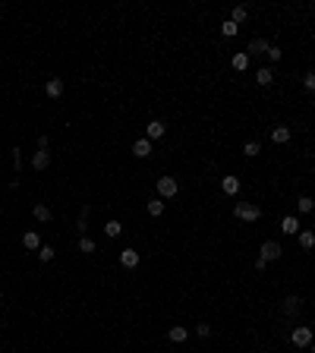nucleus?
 I'll use <instances>...</instances> for the list:
<instances>
[{
  "instance_id": "nucleus-22",
  "label": "nucleus",
  "mask_w": 315,
  "mask_h": 353,
  "mask_svg": "<svg viewBox=\"0 0 315 353\" xmlns=\"http://www.w3.org/2000/svg\"><path fill=\"white\" fill-rule=\"evenodd\" d=\"M246 66H249V54H246V50H240V54H233V70H236V73H243Z\"/></svg>"
},
{
  "instance_id": "nucleus-10",
  "label": "nucleus",
  "mask_w": 315,
  "mask_h": 353,
  "mask_svg": "<svg viewBox=\"0 0 315 353\" xmlns=\"http://www.w3.org/2000/svg\"><path fill=\"white\" fill-rule=\"evenodd\" d=\"M240 177H224V180H221V189H224V193L227 196H236V193H240Z\"/></svg>"
},
{
  "instance_id": "nucleus-17",
  "label": "nucleus",
  "mask_w": 315,
  "mask_h": 353,
  "mask_svg": "<svg viewBox=\"0 0 315 353\" xmlns=\"http://www.w3.org/2000/svg\"><path fill=\"white\" fill-rule=\"evenodd\" d=\"M167 338L174 341V344H186V338H189V331H186L183 325H174V328L167 331Z\"/></svg>"
},
{
  "instance_id": "nucleus-19",
  "label": "nucleus",
  "mask_w": 315,
  "mask_h": 353,
  "mask_svg": "<svg viewBox=\"0 0 315 353\" xmlns=\"http://www.w3.org/2000/svg\"><path fill=\"white\" fill-rule=\"evenodd\" d=\"M315 208V199H312V196H300V199H296V211H300V214H309Z\"/></svg>"
},
{
  "instance_id": "nucleus-5",
  "label": "nucleus",
  "mask_w": 315,
  "mask_h": 353,
  "mask_svg": "<svg viewBox=\"0 0 315 353\" xmlns=\"http://www.w3.org/2000/svg\"><path fill=\"white\" fill-rule=\"evenodd\" d=\"M50 164V151L47 149H38L35 154H32V170H47Z\"/></svg>"
},
{
  "instance_id": "nucleus-2",
  "label": "nucleus",
  "mask_w": 315,
  "mask_h": 353,
  "mask_svg": "<svg viewBox=\"0 0 315 353\" xmlns=\"http://www.w3.org/2000/svg\"><path fill=\"white\" fill-rule=\"evenodd\" d=\"M177 193H180V183H177L174 177H158V196L161 199H174Z\"/></svg>"
},
{
  "instance_id": "nucleus-11",
  "label": "nucleus",
  "mask_w": 315,
  "mask_h": 353,
  "mask_svg": "<svg viewBox=\"0 0 315 353\" xmlns=\"http://www.w3.org/2000/svg\"><path fill=\"white\" fill-rule=\"evenodd\" d=\"M133 154H135V158H148V154H151V142L148 139H135L133 142Z\"/></svg>"
},
{
  "instance_id": "nucleus-35",
  "label": "nucleus",
  "mask_w": 315,
  "mask_h": 353,
  "mask_svg": "<svg viewBox=\"0 0 315 353\" xmlns=\"http://www.w3.org/2000/svg\"><path fill=\"white\" fill-rule=\"evenodd\" d=\"M0 300H3V294H0Z\"/></svg>"
},
{
  "instance_id": "nucleus-25",
  "label": "nucleus",
  "mask_w": 315,
  "mask_h": 353,
  "mask_svg": "<svg viewBox=\"0 0 315 353\" xmlns=\"http://www.w3.org/2000/svg\"><path fill=\"white\" fill-rule=\"evenodd\" d=\"M148 214H151V218H161V214H164V202H161V199H151V202H148Z\"/></svg>"
},
{
  "instance_id": "nucleus-16",
  "label": "nucleus",
  "mask_w": 315,
  "mask_h": 353,
  "mask_svg": "<svg viewBox=\"0 0 315 353\" xmlns=\"http://www.w3.org/2000/svg\"><path fill=\"white\" fill-rule=\"evenodd\" d=\"M255 82H259V85H271V82H274V70H271V66H259Z\"/></svg>"
},
{
  "instance_id": "nucleus-4",
  "label": "nucleus",
  "mask_w": 315,
  "mask_h": 353,
  "mask_svg": "<svg viewBox=\"0 0 315 353\" xmlns=\"http://www.w3.org/2000/svg\"><path fill=\"white\" fill-rule=\"evenodd\" d=\"M290 341H293V347H309V344L315 341V334H312V328H293Z\"/></svg>"
},
{
  "instance_id": "nucleus-13",
  "label": "nucleus",
  "mask_w": 315,
  "mask_h": 353,
  "mask_svg": "<svg viewBox=\"0 0 315 353\" xmlns=\"http://www.w3.org/2000/svg\"><path fill=\"white\" fill-rule=\"evenodd\" d=\"M280 227H284V234H293V237H296V234H300V230H303V227H300V221H296L293 214H287V218H280Z\"/></svg>"
},
{
  "instance_id": "nucleus-6",
  "label": "nucleus",
  "mask_w": 315,
  "mask_h": 353,
  "mask_svg": "<svg viewBox=\"0 0 315 353\" xmlns=\"http://www.w3.org/2000/svg\"><path fill=\"white\" fill-rule=\"evenodd\" d=\"M164 133H167V126L161 123V120H151V123L145 126V139H148V142H155V139H161V136H164Z\"/></svg>"
},
{
  "instance_id": "nucleus-30",
  "label": "nucleus",
  "mask_w": 315,
  "mask_h": 353,
  "mask_svg": "<svg viewBox=\"0 0 315 353\" xmlns=\"http://www.w3.org/2000/svg\"><path fill=\"white\" fill-rule=\"evenodd\" d=\"M303 85H306V92H315V73H306L303 76Z\"/></svg>"
},
{
  "instance_id": "nucleus-9",
  "label": "nucleus",
  "mask_w": 315,
  "mask_h": 353,
  "mask_svg": "<svg viewBox=\"0 0 315 353\" xmlns=\"http://www.w3.org/2000/svg\"><path fill=\"white\" fill-rule=\"evenodd\" d=\"M268 48H271V45H268L265 38H252L249 48H246V54H249V57H252V54H268Z\"/></svg>"
},
{
  "instance_id": "nucleus-29",
  "label": "nucleus",
  "mask_w": 315,
  "mask_h": 353,
  "mask_svg": "<svg viewBox=\"0 0 315 353\" xmlns=\"http://www.w3.org/2000/svg\"><path fill=\"white\" fill-rule=\"evenodd\" d=\"M280 57H284V50H280L277 45H271V48H268V60H271V63H277Z\"/></svg>"
},
{
  "instance_id": "nucleus-7",
  "label": "nucleus",
  "mask_w": 315,
  "mask_h": 353,
  "mask_svg": "<svg viewBox=\"0 0 315 353\" xmlns=\"http://www.w3.org/2000/svg\"><path fill=\"white\" fill-rule=\"evenodd\" d=\"M139 259H142V255L135 252L133 246H130V249H120V265H123V268H135V265H139Z\"/></svg>"
},
{
  "instance_id": "nucleus-15",
  "label": "nucleus",
  "mask_w": 315,
  "mask_h": 353,
  "mask_svg": "<svg viewBox=\"0 0 315 353\" xmlns=\"http://www.w3.org/2000/svg\"><path fill=\"white\" fill-rule=\"evenodd\" d=\"M296 240H300L303 249H315V230H312V227H309V230H300V234H296Z\"/></svg>"
},
{
  "instance_id": "nucleus-21",
  "label": "nucleus",
  "mask_w": 315,
  "mask_h": 353,
  "mask_svg": "<svg viewBox=\"0 0 315 353\" xmlns=\"http://www.w3.org/2000/svg\"><path fill=\"white\" fill-rule=\"evenodd\" d=\"M236 32H240V25H236L233 19H224V22H221V35H224V38H233Z\"/></svg>"
},
{
  "instance_id": "nucleus-33",
  "label": "nucleus",
  "mask_w": 315,
  "mask_h": 353,
  "mask_svg": "<svg viewBox=\"0 0 315 353\" xmlns=\"http://www.w3.org/2000/svg\"><path fill=\"white\" fill-rule=\"evenodd\" d=\"M312 180H315V167H312Z\"/></svg>"
},
{
  "instance_id": "nucleus-1",
  "label": "nucleus",
  "mask_w": 315,
  "mask_h": 353,
  "mask_svg": "<svg viewBox=\"0 0 315 353\" xmlns=\"http://www.w3.org/2000/svg\"><path fill=\"white\" fill-rule=\"evenodd\" d=\"M233 214H236V218H240V221H259L262 218V208H259V205H252V202H240V205H233Z\"/></svg>"
},
{
  "instance_id": "nucleus-31",
  "label": "nucleus",
  "mask_w": 315,
  "mask_h": 353,
  "mask_svg": "<svg viewBox=\"0 0 315 353\" xmlns=\"http://www.w3.org/2000/svg\"><path fill=\"white\" fill-rule=\"evenodd\" d=\"M195 334H199V338H208V334H211V328H208L205 322H202V325H195Z\"/></svg>"
},
{
  "instance_id": "nucleus-8",
  "label": "nucleus",
  "mask_w": 315,
  "mask_h": 353,
  "mask_svg": "<svg viewBox=\"0 0 315 353\" xmlns=\"http://www.w3.org/2000/svg\"><path fill=\"white\" fill-rule=\"evenodd\" d=\"M290 126H274V130H271V142H274V145H287V142H290Z\"/></svg>"
},
{
  "instance_id": "nucleus-27",
  "label": "nucleus",
  "mask_w": 315,
  "mask_h": 353,
  "mask_svg": "<svg viewBox=\"0 0 315 353\" xmlns=\"http://www.w3.org/2000/svg\"><path fill=\"white\" fill-rule=\"evenodd\" d=\"M296 309H300V297H287V300H284V312H290V315H293Z\"/></svg>"
},
{
  "instance_id": "nucleus-18",
  "label": "nucleus",
  "mask_w": 315,
  "mask_h": 353,
  "mask_svg": "<svg viewBox=\"0 0 315 353\" xmlns=\"http://www.w3.org/2000/svg\"><path fill=\"white\" fill-rule=\"evenodd\" d=\"M45 92H47V98H60V95H63V82L60 79H47Z\"/></svg>"
},
{
  "instance_id": "nucleus-26",
  "label": "nucleus",
  "mask_w": 315,
  "mask_h": 353,
  "mask_svg": "<svg viewBox=\"0 0 315 353\" xmlns=\"http://www.w3.org/2000/svg\"><path fill=\"white\" fill-rule=\"evenodd\" d=\"M259 151H262L259 142H246V145H243V154H246V158H259Z\"/></svg>"
},
{
  "instance_id": "nucleus-23",
  "label": "nucleus",
  "mask_w": 315,
  "mask_h": 353,
  "mask_svg": "<svg viewBox=\"0 0 315 353\" xmlns=\"http://www.w3.org/2000/svg\"><path fill=\"white\" fill-rule=\"evenodd\" d=\"M104 234H107V237H120V234H123V224H120V221H107V224H104Z\"/></svg>"
},
{
  "instance_id": "nucleus-14",
  "label": "nucleus",
  "mask_w": 315,
  "mask_h": 353,
  "mask_svg": "<svg viewBox=\"0 0 315 353\" xmlns=\"http://www.w3.org/2000/svg\"><path fill=\"white\" fill-rule=\"evenodd\" d=\"M32 214H35V221H41V224L50 221V208H47L45 202H35V205H32Z\"/></svg>"
},
{
  "instance_id": "nucleus-32",
  "label": "nucleus",
  "mask_w": 315,
  "mask_h": 353,
  "mask_svg": "<svg viewBox=\"0 0 315 353\" xmlns=\"http://www.w3.org/2000/svg\"><path fill=\"white\" fill-rule=\"evenodd\" d=\"M309 350H312V353H315V341H312V344H309Z\"/></svg>"
},
{
  "instance_id": "nucleus-36",
  "label": "nucleus",
  "mask_w": 315,
  "mask_h": 353,
  "mask_svg": "<svg viewBox=\"0 0 315 353\" xmlns=\"http://www.w3.org/2000/svg\"><path fill=\"white\" fill-rule=\"evenodd\" d=\"M312 230H315V224H312Z\"/></svg>"
},
{
  "instance_id": "nucleus-20",
  "label": "nucleus",
  "mask_w": 315,
  "mask_h": 353,
  "mask_svg": "<svg viewBox=\"0 0 315 353\" xmlns=\"http://www.w3.org/2000/svg\"><path fill=\"white\" fill-rule=\"evenodd\" d=\"M95 249H98V243H95V240H91V237H79V252H85V255H91V252H95Z\"/></svg>"
},
{
  "instance_id": "nucleus-3",
  "label": "nucleus",
  "mask_w": 315,
  "mask_h": 353,
  "mask_svg": "<svg viewBox=\"0 0 315 353\" xmlns=\"http://www.w3.org/2000/svg\"><path fill=\"white\" fill-rule=\"evenodd\" d=\"M259 255H262L265 262H277L280 255H284V246L274 243V240H265V243H262V249H259Z\"/></svg>"
},
{
  "instance_id": "nucleus-34",
  "label": "nucleus",
  "mask_w": 315,
  "mask_h": 353,
  "mask_svg": "<svg viewBox=\"0 0 315 353\" xmlns=\"http://www.w3.org/2000/svg\"><path fill=\"white\" fill-rule=\"evenodd\" d=\"M312 107H315V98H312Z\"/></svg>"
},
{
  "instance_id": "nucleus-12",
  "label": "nucleus",
  "mask_w": 315,
  "mask_h": 353,
  "mask_svg": "<svg viewBox=\"0 0 315 353\" xmlns=\"http://www.w3.org/2000/svg\"><path fill=\"white\" fill-rule=\"evenodd\" d=\"M22 246L32 249V252H38V249H41V237L35 234V230H29V234H22Z\"/></svg>"
},
{
  "instance_id": "nucleus-28",
  "label": "nucleus",
  "mask_w": 315,
  "mask_h": 353,
  "mask_svg": "<svg viewBox=\"0 0 315 353\" xmlns=\"http://www.w3.org/2000/svg\"><path fill=\"white\" fill-rule=\"evenodd\" d=\"M246 16H249V10H246V6H233V13H230V19H233L236 25H240V22L246 19Z\"/></svg>"
},
{
  "instance_id": "nucleus-24",
  "label": "nucleus",
  "mask_w": 315,
  "mask_h": 353,
  "mask_svg": "<svg viewBox=\"0 0 315 353\" xmlns=\"http://www.w3.org/2000/svg\"><path fill=\"white\" fill-rule=\"evenodd\" d=\"M54 255H57L54 246H45V243H41V249H38V259H41V262H54Z\"/></svg>"
}]
</instances>
